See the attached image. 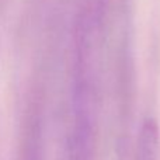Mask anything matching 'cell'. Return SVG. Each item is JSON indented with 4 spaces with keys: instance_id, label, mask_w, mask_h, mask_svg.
<instances>
[{
    "instance_id": "2",
    "label": "cell",
    "mask_w": 160,
    "mask_h": 160,
    "mask_svg": "<svg viewBox=\"0 0 160 160\" xmlns=\"http://www.w3.org/2000/svg\"><path fill=\"white\" fill-rule=\"evenodd\" d=\"M136 160H160V138L158 125L155 121L148 119L142 125L138 141Z\"/></svg>"
},
{
    "instance_id": "1",
    "label": "cell",
    "mask_w": 160,
    "mask_h": 160,
    "mask_svg": "<svg viewBox=\"0 0 160 160\" xmlns=\"http://www.w3.org/2000/svg\"><path fill=\"white\" fill-rule=\"evenodd\" d=\"M82 31L75 61V80L72 94V131L69 136V160H91L96 125V94L88 42Z\"/></svg>"
},
{
    "instance_id": "3",
    "label": "cell",
    "mask_w": 160,
    "mask_h": 160,
    "mask_svg": "<svg viewBox=\"0 0 160 160\" xmlns=\"http://www.w3.org/2000/svg\"><path fill=\"white\" fill-rule=\"evenodd\" d=\"M39 115L31 114L30 124L27 128L24 143V155L22 160H39Z\"/></svg>"
}]
</instances>
